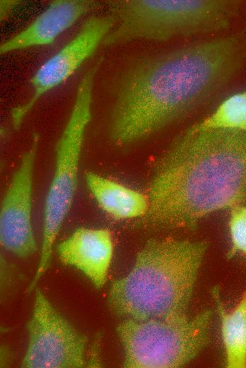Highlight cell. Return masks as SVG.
<instances>
[{
    "mask_svg": "<svg viewBox=\"0 0 246 368\" xmlns=\"http://www.w3.org/2000/svg\"><path fill=\"white\" fill-rule=\"evenodd\" d=\"M114 24L112 16L88 18L78 33L39 67L30 79L33 96L27 103L12 110L15 128L20 125L41 96L66 81L93 54Z\"/></svg>",
    "mask_w": 246,
    "mask_h": 368,
    "instance_id": "cell-9",
    "label": "cell"
},
{
    "mask_svg": "<svg viewBox=\"0 0 246 368\" xmlns=\"http://www.w3.org/2000/svg\"><path fill=\"white\" fill-rule=\"evenodd\" d=\"M86 0H54L33 21L0 45V53L52 43L62 33L90 10Z\"/></svg>",
    "mask_w": 246,
    "mask_h": 368,
    "instance_id": "cell-11",
    "label": "cell"
},
{
    "mask_svg": "<svg viewBox=\"0 0 246 368\" xmlns=\"http://www.w3.org/2000/svg\"><path fill=\"white\" fill-rule=\"evenodd\" d=\"M228 229L230 248L227 258H231L238 253L246 257V205H238L230 209Z\"/></svg>",
    "mask_w": 246,
    "mask_h": 368,
    "instance_id": "cell-15",
    "label": "cell"
},
{
    "mask_svg": "<svg viewBox=\"0 0 246 368\" xmlns=\"http://www.w3.org/2000/svg\"><path fill=\"white\" fill-rule=\"evenodd\" d=\"M207 248L204 241L149 239L138 252L131 270L112 284L110 309L133 319L187 315Z\"/></svg>",
    "mask_w": 246,
    "mask_h": 368,
    "instance_id": "cell-3",
    "label": "cell"
},
{
    "mask_svg": "<svg viewBox=\"0 0 246 368\" xmlns=\"http://www.w3.org/2000/svg\"><path fill=\"white\" fill-rule=\"evenodd\" d=\"M57 252L62 263L81 271L95 288L105 284L114 253L107 229L78 228L58 245Z\"/></svg>",
    "mask_w": 246,
    "mask_h": 368,
    "instance_id": "cell-10",
    "label": "cell"
},
{
    "mask_svg": "<svg viewBox=\"0 0 246 368\" xmlns=\"http://www.w3.org/2000/svg\"><path fill=\"white\" fill-rule=\"evenodd\" d=\"M28 343L23 368H82L86 364L87 338L37 289L26 325Z\"/></svg>",
    "mask_w": 246,
    "mask_h": 368,
    "instance_id": "cell-7",
    "label": "cell"
},
{
    "mask_svg": "<svg viewBox=\"0 0 246 368\" xmlns=\"http://www.w3.org/2000/svg\"><path fill=\"white\" fill-rule=\"evenodd\" d=\"M187 130H228L246 132V90L226 98L211 115Z\"/></svg>",
    "mask_w": 246,
    "mask_h": 368,
    "instance_id": "cell-14",
    "label": "cell"
},
{
    "mask_svg": "<svg viewBox=\"0 0 246 368\" xmlns=\"http://www.w3.org/2000/svg\"><path fill=\"white\" fill-rule=\"evenodd\" d=\"M39 137L35 134L22 154L0 207V243L13 255L25 258L37 251L32 223L33 180Z\"/></svg>",
    "mask_w": 246,
    "mask_h": 368,
    "instance_id": "cell-8",
    "label": "cell"
},
{
    "mask_svg": "<svg viewBox=\"0 0 246 368\" xmlns=\"http://www.w3.org/2000/svg\"><path fill=\"white\" fill-rule=\"evenodd\" d=\"M238 40L226 37L159 54L122 79L110 120V139L123 146L147 138L217 93L241 61Z\"/></svg>",
    "mask_w": 246,
    "mask_h": 368,
    "instance_id": "cell-1",
    "label": "cell"
},
{
    "mask_svg": "<svg viewBox=\"0 0 246 368\" xmlns=\"http://www.w3.org/2000/svg\"><path fill=\"white\" fill-rule=\"evenodd\" d=\"M87 188L98 206L116 219L144 217L149 207L146 193L93 171L85 174Z\"/></svg>",
    "mask_w": 246,
    "mask_h": 368,
    "instance_id": "cell-12",
    "label": "cell"
},
{
    "mask_svg": "<svg viewBox=\"0 0 246 368\" xmlns=\"http://www.w3.org/2000/svg\"><path fill=\"white\" fill-rule=\"evenodd\" d=\"M99 64L89 69L79 82L70 115L56 144L54 171L43 206L39 261L29 292L49 268L53 246L76 193L85 134L91 118L94 79Z\"/></svg>",
    "mask_w": 246,
    "mask_h": 368,
    "instance_id": "cell-4",
    "label": "cell"
},
{
    "mask_svg": "<svg viewBox=\"0 0 246 368\" xmlns=\"http://www.w3.org/2000/svg\"><path fill=\"white\" fill-rule=\"evenodd\" d=\"M210 309L193 316L126 318L117 326L126 368H179L188 364L210 341Z\"/></svg>",
    "mask_w": 246,
    "mask_h": 368,
    "instance_id": "cell-6",
    "label": "cell"
},
{
    "mask_svg": "<svg viewBox=\"0 0 246 368\" xmlns=\"http://www.w3.org/2000/svg\"><path fill=\"white\" fill-rule=\"evenodd\" d=\"M217 313L228 368H246V289L230 310L226 311L218 287L211 289Z\"/></svg>",
    "mask_w": 246,
    "mask_h": 368,
    "instance_id": "cell-13",
    "label": "cell"
},
{
    "mask_svg": "<svg viewBox=\"0 0 246 368\" xmlns=\"http://www.w3.org/2000/svg\"><path fill=\"white\" fill-rule=\"evenodd\" d=\"M231 4L222 0H122L111 4L115 24L104 40H167L226 27Z\"/></svg>",
    "mask_w": 246,
    "mask_h": 368,
    "instance_id": "cell-5",
    "label": "cell"
},
{
    "mask_svg": "<svg viewBox=\"0 0 246 368\" xmlns=\"http://www.w3.org/2000/svg\"><path fill=\"white\" fill-rule=\"evenodd\" d=\"M144 222L195 229L210 214L246 203V132L187 130L157 161Z\"/></svg>",
    "mask_w": 246,
    "mask_h": 368,
    "instance_id": "cell-2",
    "label": "cell"
}]
</instances>
